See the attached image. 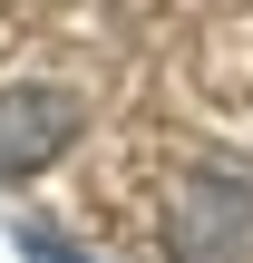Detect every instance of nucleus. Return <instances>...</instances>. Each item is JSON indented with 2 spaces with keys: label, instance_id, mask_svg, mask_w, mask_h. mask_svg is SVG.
<instances>
[{
  "label": "nucleus",
  "instance_id": "1",
  "mask_svg": "<svg viewBox=\"0 0 253 263\" xmlns=\"http://www.w3.org/2000/svg\"><path fill=\"white\" fill-rule=\"evenodd\" d=\"M166 263H253V176L195 166L166 195Z\"/></svg>",
  "mask_w": 253,
  "mask_h": 263
},
{
  "label": "nucleus",
  "instance_id": "2",
  "mask_svg": "<svg viewBox=\"0 0 253 263\" xmlns=\"http://www.w3.org/2000/svg\"><path fill=\"white\" fill-rule=\"evenodd\" d=\"M78 137H88V98H78V88H49V78L0 88V176H39V166H59Z\"/></svg>",
  "mask_w": 253,
  "mask_h": 263
},
{
  "label": "nucleus",
  "instance_id": "3",
  "mask_svg": "<svg viewBox=\"0 0 253 263\" xmlns=\"http://www.w3.org/2000/svg\"><path fill=\"white\" fill-rule=\"evenodd\" d=\"M20 263H107V254L68 244V234H49V224H20Z\"/></svg>",
  "mask_w": 253,
  "mask_h": 263
}]
</instances>
